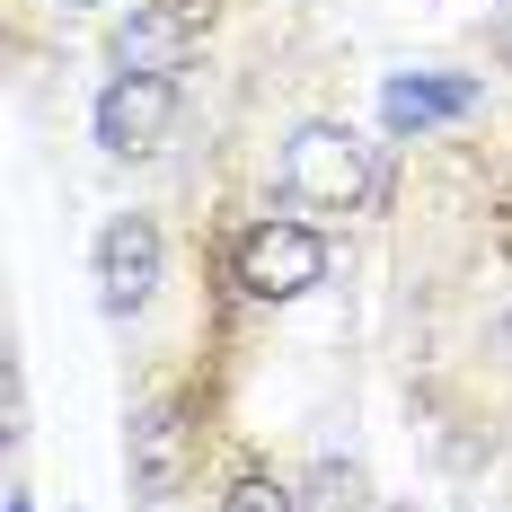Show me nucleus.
<instances>
[{
  "label": "nucleus",
  "instance_id": "1a4fd4ad",
  "mask_svg": "<svg viewBox=\"0 0 512 512\" xmlns=\"http://www.w3.org/2000/svg\"><path fill=\"white\" fill-rule=\"evenodd\" d=\"M9 442H27V389H18V371H9V424H0Z\"/></svg>",
  "mask_w": 512,
  "mask_h": 512
},
{
  "label": "nucleus",
  "instance_id": "423d86ee",
  "mask_svg": "<svg viewBox=\"0 0 512 512\" xmlns=\"http://www.w3.org/2000/svg\"><path fill=\"white\" fill-rule=\"evenodd\" d=\"M168 115H177V80H168V71H124V80L98 98V142H106V151H124V159L159 151Z\"/></svg>",
  "mask_w": 512,
  "mask_h": 512
},
{
  "label": "nucleus",
  "instance_id": "7ed1b4c3",
  "mask_svg": "<svg viewBox=\"0 0 512 512\" xmlns=\"http://www.w3.org/2000/svg\"><path fill=\"white\" fill-rule=\"evenodd\" d=\"M159 265H168V248H159V221H151V212H115V221L98 230V301H106V318L151 309Z\"/></svg>",
  "mask_w": 512,
  "mask_h": 512
},
{
  "label": "nucleus",
  "instance_id": "f8f14e48",
  "mask_svg": "<svg viewBox=\"0 0 512 512\" xmlns=\"http://www.w3.org/2000/svg\"><path fill=\"white\" fill-rule=\"evenodd\" d=\"M62 9H89V0H62Z\"/></svg>",
  "mask_w": 512,
  "mask_h": 512
},
{
  "label": "nucleus",
  "instance_id": "9b49d317",
  "mask_svg": "<svg viewBox=\"0 0 512 512\" xmlns=\"http://www.w3.org/2000/svg\"><path fill=\"white\" fill-rule=\"evenodd\" d=\"M9 512H27V495H9Z\"/></svg>",
  "mask_w": 512,
  "mask_h": 512
},
{
  "label": "nucleus",
  "instance_id": "f257e3e1",
  "mask_svg": "<svg viewBox=\"0 0 512 512\" xmlns=\"http://www.w3.org/2000/svg\"><path fill=\"white\" fill-rule=\"evenodd\" d=\"M283 186L318 212H354L362 186H371V142L354 124H301L283 142Z\"/></svg>",
  "mask_w": 512,
  "mask_h": 512
},
{
  "label": "nucleus",
  "instance_id": "39448f33",
  "mask_svg": "<svg viewBox=\"0 0 512 512\" xmlns=\"http://www.w3.org/2000/svg\"><path fill=\"white\" fill-rule=\"evenodd\" d=\"M204 27H212V0H142L115 27V71H177L204 45Z\"/></svg>",
  "mask_w": 512,
  "mask_h": 512
},
{
  "label": "nucleus",
  "instance_id": "0eeeda50",
  "mask_svg": "<svg viewBox=\"0 0 512 512\" xmlns=\"http://www.w3.org/2000/svg\"><path fill=\"white\" fill-rule=\"evenodd\" d=\"M477 80L468 71H407V80H389L380 89V115L398 124V133H424V124H451V115H477Z\"/></svg>",
  "mask_w": 512,
  "mask_h": 512
},
{
  "label": "nucleus",
  "instance_id": "f03ea898",
  "mask_svg": "<svg viewBox=\"0 0 512 512\" xmlns=\"http://www.w3.org/2000/svg\"><path fill=\"white\" fill-rule=\"evenodd\" d=\"M239 283L256 301H301V292L327 283V239L309 221H256L239 239Z\"/></svg>",
  "mask_w": 512,
  "mask_h": 512
},
{
  "label": "nucleus",
  "instance_id": "6e6552de",
  "mask_svg": "<svg viewBox=\"0 0 512 512\" xmlns=\"http://www.w3.org/2000/svg\"><path fill=\"white\" fill-rule=\"evenodd\" d=\"M221 512H301V504H292V495H283L274 477H239V486H230V504H221Z\"/></svg>",
  "mask_w": 512,
  "mask_h": 512
},
{
  "label": "nucleus",
  "instance_id": "20e7f679",
  "mask_svg": "<svg viewBox=\"0 0 512 512\" xmlns=\"http://www.w3.org/2000/svg\"><path fill=\"white\" fill-rule=\"evenodd\" d=\"M124 451H133V495L168 504V495L186 486V468H195V424H186V407H177V398L133 407V424H124Z\"/></svg>",
  "mask_w": 512,
  "mask_h": 512
},
{
  "label": "nucleus",
  "instance_id": "9d476101",
  "mask_svg": "<svg viewBox=\"0 0 512 512\" xmlns=\"http://www.w3.org/2000/svg\"><path fill=\"white\" fill-rule=\"evenodd\" d=\"M495 53L512 62V0H504V18H495Z\"/></svg>",
  "mask_w": 512,
  "mask_h": 512
}]
</instances>
